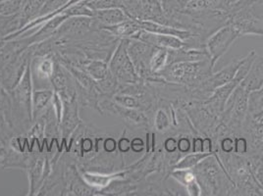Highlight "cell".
<instances>
[{"label": "cell", "instance_id": "1", "mask_svg": "<svg viewBox=\"0 0 263 196\" xmlns=\"http://www.w3.org/2000/svg\"><path fill=\"white\" fill-rule=\"evenodd\" d=\"M213 73L210 59L171 63L157 74L165 83L182 85L194 89L206 81Z\"/></svg>", "mask_w": 263, "mask_h": 196}, {"label": "cell", "instance_id": "2", "mask_svg": "<svg viewBox=\"0 0 263 196\" xmlns=\"http://www.w3.org/2000/svg\"><path fill=\"white\" fill-rule=\"evenodd\" d=\"M218 157L216 153L203 159L200 163L193 168L197 175V182L203 194H221V192H228L229 188L222 183L224 178L222 170L218 167Z\"/></svg>", "mask_w": 263, "mask_h": 196}, {"label": "cell", "instance_id": "3", "mask_svg": "<svg viewBox=\"0 0 263 196\" xmlns=\"http://www.w3.org/2000/svg\"><path fill=\"white\" fill-rule=\"evenodd\" d=\"M239 37H241V34L230 24L221 27L215 33L209 35L205 41V49L213 69Z\"/></svg>", "mask_w": 263, "mask_h": 196}, {"label": "cell", "instance_id": "4", "mask_svg": "<svg viewBox=\"0 0 263 196\" xmlns=\"http://www.w3.org/2000/svg\"><path fill=\"white\" fill-rule=\"evenodd\" d=\"M128 43L122 42L114 55L110 68L115 76L125 83H137L140 76L128 53Z\"/></svg>", "mask_w": 263, "mask_h": 196}, {"label": "cell", "instance_id": "5", "mask_svg": "<svg viewBox=\"0 0 263 196\" xmlns=\"http://www.w3.org/2000/svg\"><path fill=\"white\" fill-rule=\"evenodd\" d=\"M134 40L141 41L145 44L154 45L160 48L166 49H182V48H192L190 44L185 41L181 40L174 35H167L160 33H149L144 30H142L133 36Z\"/></svg>", "mask_w": 263, "mask_h": 196}, {"label": "cell", "instance_id": "6", "mask_svg": "<svg viewBox=\"0 0 263 196\" xmlns=\"http://www.w3.org/2000/svg\"><path fill=\"white\" fill-rule=\"evenodd\" d=\"M229 4L225 0H190L181 13L192 18H197L212 12H227Z\"/></svg>", "mask_w": 263, "mask_h": 196}, {"label": "cell", "instance_id": "7", "mask_svg": "<svg viewBox=\"0 0 263 196\" xmlns=\"http://www.w3.org/2000/svg\"><path fill=\"white\" fill-rule=\"evenodd\" d=\"M241 87L251 92L263 86V56H256L247 76L240 84Z\"/></svg>", "mask_w": 263, "mask_h": 196}, {"label": "cell", "instance_id": "8", "mask_svg": "<svg viewBox=\"0 0 263 196\" xmlns=\"http://www.w3.org/2000/svg\"><path fill=\"white\" fill-rule=\"evenodd\" d=\"M171 175L179 184L186 186L190 195H201V188L193 169H175Z\"/></svg>", "mask_w": 263, "mask_h": 196}, {"label": "cell", "instance_id": "9", "mask_svg": "<svg viewBox=\"0 0 263 196\" xmlns=\"http://www.w3.org/2000/svg\"><path fill=\"white\" fill-rule=\"evenodd\" d=\"M248 114L253 122H263V86L250 92Z\"/></svg>", "mask_w": 263, "mask_h": 196}, {"label": "cell", "instance_id": "10", "mask_svg": "<svg viewBox=\"0 0 263 196\" xmlns=\"http://www.w3.org/2000/svg\"><path fill=\"white\" fill-rule=\"evenodd\" d=\"M97 16L100 20V22L108 26H114V25L133 19L127 12L124 11L121 8H109V9L98 10Z\"/></svg>", "mask_w": 263, "mask_h": 196}, {"label": "cell", "instance_id": "11", "mask_svg": "<svg viewBox=\"0 0 263 196\" xmlns=\"http://www.w3.org/2000/svg\"><path fill=\"white\" fill-rule=\"evenodd\" d=\"M31 72L30 70L27 71L26 75L23 77L20 85L17 87L15 90L16 99L20 102V104H27L30 108L31 105Z\"/></svg>", "mask_w": 263, "mask_h": 196}, {"label": "cell", "instance_id": "12", "mask_svg": "<svg viewBox=\"0 0 263 196\" xmlns=\"http://www.w3.org/2000/svg\"><path fill=\"white\" fill-rule=\"evenodd\" d=\"M213 153H193L183 158L180 162L176 164L174 169H193L197 164L200 163L203 159L212 155Z\"/></svg>", "mask_w": 263, "mask_h": 196}, {"label": "cell", "instance_id": "13", "mask_svg": "<svg viewBox=\"0 0 263 196\" xmlns=\"http://www.w3.org/2000/svg\"><path fill=\"white\" fill-rule=\"evenodd\" d=\"M123 174H114V175H99V174H86L85 180L90 185L104 187L110 184V182L114 179L122 177Z\"/></svg>", "mask_w": 263, "mask_h": 196}, {"label": "cell", "instance_id": "14", "mask_svg": "<svg viewBox=\"0 0 263 196\" xmlns=\"http://www.w3.org/2000/svg\"><path fill=\"white\" fill-rule=\"evenodd\" d=\"M23 15L27 18L41 11L46 0H23Z\"/></svg>", "mask_w": 263, "mask_h": 196}, {"label": "cell", "instance_id": "15", "mask_svg": "<svg viewBox=\"0 0 263 196\" xmlns=\"http://www.w3.org/2000/svg\"><path fill=\"white\" fill-rule=\"evenodd\" d=\"M52 96L51 91H36L33 94V109L35 112L43 109L48 100Z\"/></svg>", "mask_w": 263, "mask_h": 196}, {"label": "cell", "instance_id": "16", "mask_svg": "<svg viewBox=\"0 0 263 196\" xmlns=\"http://www.w3.org/2000/svg\"><path fill=\"white\" fill-rule=\"evenodd\" d=\"M23 0H0V13L8 15L22 7Z\"/></svg>", "mask_w": 263, "mask_h": 196}, {"label": "cell", "instance_id": "17", "mask_svg": "<svg viewBox=\"0 0 263 196\" xmlns=\"http://www.w3.org/2000/svg\"><path fill=\"white\" fill-rule=\"evenodd\" d=\"M169 126V121L163 110H158L155 117V128L158 131H164Z\"/></svg>", "mask_w": 263, "mask_h": 196}, {"label": "cell", "instance_id": "18", "mask_svg": "<svg viewBox=\"0 0 263 196\" xmlns=\"http://www.w3.org/2000/svg\"><path fill=\"white\" fill-rule=\"evenodd\" d=\"M89 72L96 79H103L106 76V67L102 63L96 62L89 67Z\"/></svg>", "mask_w": 263, "mask_h": 196}, {"label": "cell", "instance_id": "19", "mask_svg": "<svg viewBox=\"0 0 263 196\" xmlns=\"http://www.w3.org/2000/svg\"><path fill=\"white\" fill-rule=\"evenodd\" d=\"M117 101L124 105L127 108H140L141 107V103L137 98L132 97V96H117Z\"/></svg>", "mask_w": 263, "mask_h": 196}, {"label": "cell", "instance_id": "20", "mask_svg": "<svg viewBox=\"0 0 263 196\" xmlns=\"http://www.w3.org/2000/svg\"><path fill=\"white\" fill-rule=\"evenodd\" d=\"M235 146H234V152L242 155L248 152V142L245 138H238L234 140Z\"/></svg>", "mask_w": 263, "mask_h": 196}, {"label": "cell", "instance_id": "21", "mask_svg": "<svg viewBox=\"0 0 263 196\" xmlns=\"http://www.w3.org/2000/svg\"><path fill=\"white\" fill-rule=\"evenodd\" d=\"M221 149L224 153H232L234 151V146H235V142L231 138H224L221 142H220Z\"/></svg>", "mask_w": 263, "mask_h": 196}, {"label": "cell", "instance_id": "22", "mask_svg": "<svg viewBox=\"0 0 263 196\" xmlns=\"http://www.w3.org/2000/svg\"><path fill=\"white\" fill-rule=\"evenodd\" d=\"M164 148L167 153H175L178 149V142L174 138H168L164 142Z\"/></svg>", "mask_w": 263, "mask_h": 196}, {"label": "cell", "instance_id": "23", "mask_svg": "<svg viewBox=\"0 0 263 196\" xmlns=\"http://www.w3.org/2000/svg\"><path fill=\"white\" fill-rule=\"evenodd\" d=\"M178 149L181 153H187L191 149V142L186 138H181L178 142Z\"/></svg>", "mask_w": 263, "mask_h": 196}, {"label": "cell", "instance_id": "24", "mask_svg": "<svg viewBox=\"0 0 263 196\" xmlns=\"http://www.w3.org/2000/svg\"><path fill=\"white\" fill-rule=\"evenodd\" d=\"M40 71L44 74V76H50L53 73V68H52V63L48 60L44 61L40 66Z\"/></svg>", "mask_w": 263, "mask_h": 196}, {"label": "cell", "instance_id": "25", "mask_svg": "<svg viewBox=\"0 0 263 196\" xmlns=\"http://www.w3.org/2000/svg\"><path fill=\"white\" fill-rule=\"evenodd\" d=\"M118 146H119L121 152H128L131 149V142L128 139L123 138V139H121L120 142L118 143Z\"/></svg>", "mask_w": 263, "mask_h": 196}, {"label": "cell", "instance_id": "26", "mask_svg": "<svg viewBox=\"0 0 263 196\" xmlns=\"http://www.w3.org/2000/svg\"><path fill=\"white\" fill-rule=\"evenodd\" d=\"M143 142L141 139H135L131 143V148L135 152H141L143 149Z\"/></svg>", "mask_w": 263, "mask_h": 196}, {"label": "cell", "instance_id": "27", "mask_svg": "<svg viewBox=\"0 0 263 196\" xmlns=\"http://www.w3.org/2000/svg\"><path fill=\"white\" fill-rule=\"evenodd\" d=\"M117 143L113 139H107L104 142V148L107 152H113L116 149Z\"/></svg>", "mask_w": 263, "mask_h": 196}, {"label": "cell", "instance_id": "28", "mask_svg": "<svg viewBox=\"0 0 263 196\" xmlns=\"http://www.w3.org/2000/svg\"><path fill=\"white\" fill-rule=\"evenodd\" d=\"M212 142L211 139L205 138L202 139V152L203 153H212Z\"/></svg>", "mask_w": 263, "mask_h": 196}, {"label": "cell", "instance_id": "29", "mask_svg": "<svg viewBox=\"0 0 263 196\" xmlns=\"http://www.w3.org/2000/svg\"><path fill=\"white\" fill-rule=\"evenodd\" d=\"M194 153L202 152V139L196 138L194 140V146H193Z\"/></svg>", "mask_w": 263, "mask_h": 196}, {"label": "cell", "instance_id": "30", "mask_svg": "<svg viewBox=\"0 0 263 196\" xmlns=\"http://www.w3.org/2000/svg\"><path fill=\"white\" fill-rule=\"evenodd\" d=\"M228 4H233V3H236L238 1H241V0H225Z\"/></svg>", "mask_w": 263, "mask_h": 196}]
</instances>
